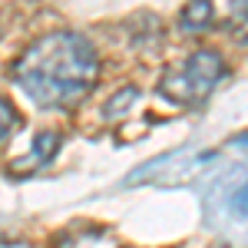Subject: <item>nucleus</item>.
<instances>
[{"label":"nucleus","instance_id":"1","mask_svg":"<svg viewBox=\"0 0 248 248\" xmlns=\"http://www.w3.org/2000/svg\"><path fill=\"white\" fill-rule=\"evenodd\" d=\"M10 77L30 103L43 109H66L96 86L99 53L77 30H57L30 43L17 57Z\"/></svg>","mask_w":248,"mask_h":248},{"label":"nucleus","instance_id":"2","mask_svg":"<svg viewBox=\"0 0 248 248\" xmlns=\"http://www.w3.org/2000/svg\"><path fill=\"white\" fill-rule=\"evenodd\" d=\"M225 79V57L218 50H195L179 63L166 66L159 77V96L175 106H199L205 103L215 86Z\"/></svg>","mask_w":248,"mask_h":248},{"label":"nucleus","instance_id":"3","mask_svg":"<svg viewBox=\"0 0 248 248\" xmlns=\"http://www.w3.org/2000/svg\"><path fill=\"white\" fill-rule=\"evenodd\" d=\"M215 20V7L209 0H195V3H186L182 14H179V30L182 33H205L209 23Z\"/></svg>","mask_w":248,"mask_h":248},{"label":"nucleus","instance_id":"4","mask_svg":"<svg viewBox=\"0 0 248 248\" xmlns=\"http://www.w3.org/2000/svg\"><path fill=\"white\" fill-rule=\"evenodd\" d=\"M139 99V86H123V90H116L109 99H106V106H103V119L106 123H113V119H123V116L133 109V103Z\"/></svg>","mask_w":248,"mask_h":248},{"label":"nucleus","instance_id":"5","mask_svg":"<svg viewBox=\"0 0 248 248\" xmlns=\"http://www.w3.org/2000/svg\"><path fill=\"white\" fill-rule=\"evenodd\" d=\"M225 27H229L238 43H248V3L235 0L229 3V14H225Z\"/></svg>","mask_w":248,"mask_h":248},{"label":"nucleus","instance_id":"6","mask_svg":"<svg viewBox=\"0 0 248 248\" xmlns=\"http://www.w3.org/2000/svg\"><path fill=\"white\" fill-rule=\"evenodd\" d=\"M57 146H60V136L57 133H40L37 136V146H33V153H30V159H20V162H30V166L50 162L53 153H57Z\"/></svg>","mask_w":248,"mask_h":248},{"label":"nucleus","instance_id":"7","mask_svg":"<svg viewBox=\"0 0 248 248\" xmlns=\"http://www.w3.org/2000/svg\"><path fill=\"white\" fill-rule=\"evenodd\" d=\"M14 129H17V109H14V106L0 96V146L10 139V133H14Z\"/></svg>","mask_w":248,"mask_h":248},{"label":"nucleus","instance_id":"8","mask_svg":"<svg viewBox=\"0 0 248 248\" xmlns=\"http://www.w3.org/2000/svg\"><path fill=\"white\" fill-rule=\"evenodd\" d=\"M66 248H116V242H109V238H93V235H86V238H79V242H70Z\"/></svg>","mask_w":248,"mask_h":248}]
</instances>
